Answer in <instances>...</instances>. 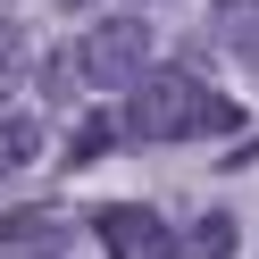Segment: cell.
<instances>
[{
	"label": "cell",
	"instance_id": "cell-3",
	"mask_svg": "<svg viewBox=\"0 0 259 259\" xmlns=\"http://www.w3.org/2000/svg\"><path fill=\"white\" fill-rule=\"evenodd\" d=\"M92 234H101L109 259H151L167 242V218H151L142 201H109V209H92Z\"/></svg>",
	"mask_w": 259,
	"mask_h": 259
},
{
	"label": "cell",
	"instance_id": "cell-5",
	"mask_svg": "<svg viewBox=\"0 0 259 259\" xmlns=\"http://www.w3.org/2000/svg\"><path fill=\"white\" fill-rule=\"evenodd\" d=\"M42 159V117H25V109H0V176H25Z\"/></svg>",
	"mask_w": 259,
	"mask_h": 259
},
{
	"label": "cell",
	"instance_id": "cell-4",
	"mask_svg": "<svg viewBox=\"0 0 259 259\" xmlns=\"http://www.w3.org/2000/svg\"><path fill=\"white\" fill-rule=\"evenodd\" d=\"M17 251H59L51 209H0V259H17Z\"/></svg>",
	"mask_w": 259,
	"mask_h": 259
},
{
	"label": "cell",
	"instance_id": "cell-2",
	"mask_svg": "<svg viewBox=\"0 0 259 259\" xmlns=\"http://www.w3.org/2000/svg\"><path fill=\"white\" fill-rule=\"evenodd\" d=\"M75 59H84V84H109V92L142 84L151 75V17H101L75 42Z\"/></svg>",
	"mask_w": 259,
	"mask_h": 259
},
{
	"label": "cell",
	"instance_id": "cell-6",
	"mask_svg": "<svg viewBox=\"0 0 259 259\" xmlns=\"http://www.w3.org/2000/svg\"><path fill=\"white\" fill-rule=\"evenodd\" d=\"M25 84H34V34H25V25H9V17H0V109L17 101Z\"/></svg>",
	"mask_w": 259,
	"mask_h": 259
},
{
	"label": "cell",
	"instance_id": "cell-8",
	"mask_svg": "<svg viewBox=\"0 0 259 259\" xmlns=\"http://www.w3.org/2000/svg\"><path fill=\"white\" fill-rule=\"evenodd\" d=\"M218 42L259 67V0H218Z\"/></svg>",
	"mask_w": 259,
	"mask_h": 259
},
{
	"label": "cell",
	"instance_id": "cell-12",
	"mask_svg": "<svg viewBox=\"0 0 259 259\" xmlns=\"http://www.w3.org/2000/svg\"><path fill=\"white\" fill-rule=\"evenodd\" d=\"M151 259H192V242H176V234H167V242H159Z\"/></svg>",
	"mask_w": 259,
	"mask_h": 259
},
{
	"label": "cell",
	"instance_id": "cell-9",
	"mask_svg": "<svg viewBox=\"0 0 259 259\" xmlns=\"http://www.w3.org/2000/svg\"><path fill=\"white\" fill-rule=\"evenodd\" d=\"M184 242H192V259H234V242H242V234H234V218H226V209H209V218L192 226Z\"/></svg>",
	"mask_w": 259,
	"mask_h": 259
},
{
	"label": "cell",
	"instance_id": "cell-1",
	"mask_svg": "<svg viewBox=\"0 0 259 259\" xmlns=\"http://www.w3.org/2000/svg\"><path fill=\"white\" fill-rule=\"evenodd\" d=\"M117 125H125L134 142H209V134H242V109L226 101L218 84H201V75L151 67L142 84H125Z\"/></svg>",
	"mask_w": 259,
	"mask_h": 259
},
{
	"label": "cell",
	"instance_id": "cell-11",
	"mask_svg": "<svg viewBox=\"0 0 259 259\" xmlns=\"http://www.w3.org/2000/svg\"><path fill=\"white\" fill-rule=\"evenodd\" d=\"M226 167H259V134H242V151H226Z\"/></svg>",
	"mask_w": 259,
	"mask_h": 259
},
{
	"label": "cell",
	"instance_id": "cell-10",
	"mask_svg": "<svg viewBox=\"0 0 259 259\" xmlns=\"http://www.w3.org/2000/svg\"><path fill=\"white\" fill-rule=\"evenodd\" d=\"M75 84H84V59H75V51H51V59H42V101H67Z\"/></svg>",
	"mask_w": 259,
	"mask_h": 259
},
{
	"label": "cell",
	"instance_id": "cell-7",
	"mask_svg": "<svg viewBox=\"0 0 259 259\" xmlns=\"http://www.w3.org/2000/svg\"><path fill=\"white\" fill-rule=\"evenodd\" d=\"M117 142H125V125L109 117V109H92V117L67 134V151H59V159H67V167H92V159H101V151H117Z\"/></svg>",
	"mask_w": 259,
	"mask_h": 259
}]
</instances>
